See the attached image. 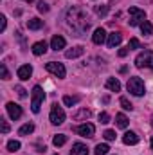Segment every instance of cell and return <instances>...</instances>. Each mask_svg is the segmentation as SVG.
Masks as SVG:
<instances>
[{
  "instance_id": "obj_1",
  "label": "cell",
  "mask_w": 153,
  "mask_h": 155,
  "mask_svg": "<svg viewBox=\"0 0 153 155\" xmlns=\"http://www.w3.org/2000/svg\"><path fill=\"white\" fill-rule=\"evenodd\" d=\"M67 24L72 27V31H76L77 35L86 33L88 27H90L88 16H86V13L81 7H70L67 11Z\"/></svg>"
},
{
  "instance_id": "obj_2",
  "label": "cell",
  "mask_w": 153,
  "mask_h": 155,
  "mask_svg": "<svg viewBox=\"0 0 153 155\" xmlns=\"http://www.w3.org/2000/svg\"><path fill=\"white\" fill-rule=\"evenodd\" d=\"M128 92H132L133 96H137V97H141V96H144L146 94V87H144V81L141 79V78L133 76L128 79Z\"/></svg>"
},
{
  "instance_id": "obj_3",
  "label": "cell",
  "mask_w": 153,
  "mask_h": 155,
  "mask_svg": "<svg viewBox=\"0 0 153 155\" xmlns=\"http://www.w3.org/2000/svg\"><path fill=\"white\" fill-rule=\"evenodd\" d=\"M43 99H45V92H43V88H41L40 85H36V87L33 88V96H31V110H33L34 114L40 112Z\"/></svg>"
},
{
  "instance_id": "obj_4",
  "label": "cell",
  "mask_w": 153,
  "mask_h": 155,
  "mask_svg": "<svg viewBox=\"0 0 153 155\" xmlns=\"http://www.w3.org/2000/svg\"><path fill=\"white\" fill-rule=\"evenodd\" d=\"M135 65L139 69H151L153 71V51H144L135 58Z\"/></svg>"
},
{
  "instance_id": "obj_5",
  "label": "cell",
  "mask_w": 153,
  "mask_h": 155,
  "mask_svg": "<svg viewBox=\"0 0 153 155\" xmlns=\"http://www.w3.org/2000/svg\"><path fill=\"white\" fill-rule=\"evenodd\" d=\"M146 22V13L139 7H130V25L135 27V25H142Z\"/></svg>"
},
{
  "instance_id": "obj_6",
  "label": "cell",
  "mask_w": 153,
  "mask_h": 155,
  "mask_svg": "<svg viewBox=\"0 0 153 155\" xmlns=\"http://www.w3.org/2000/svg\"><path fill=\"white\" fill-rule=\"evenodd\" d=\"M49 119H50V123H52V124H61V123L65 121V112H63V108H61V107H58V105H52Z\"/></svg>"
},
{
  "instance_id": "obj_7",
  "label": "cell",
  "mask_w": 153,
  "mask_h": 155,
  "mask_svg": "<svg viewBox=\"0 0 153 155\" xmlns=\"http://www.w3.org/2000/svg\"><path fill=\"white\" fill-rule=\"evenodd\" d=\"M45 69H47L50 74H54L56 78H65V74H67L63 63H58V61H49V63L45 65Z\"/></svg>"
},
{
  "instance_id": "obj_8",
  "label": "cell",
  "mask_w": 153,
  "mask_h": 155,
  "mask_svg": "<svg viewBox=\"0 0 153 155\" xmlns=\"http://www.w3.org/2000/svg\"><path fill=\"white\" fill-rule=\"evenodd\" d=\"M94 132H96V126L92 123H85V124H79L76 128V134H79L81 137H94Z\"/></svg>"
},
{
  "instance_id": "obj_9",
  "label": "cell",
  "mask_w": 153,
  "mask_h": 155,
  "mask_svg": "<svg viewBox=\"0 0 153 155\" xmlns=\"http://www.w3.org/2000/svg\"><path fill=\"white\" fill-rule=\"evenodd\" d=\"M5 108H7V114H9V117H11L13 121H16V119L22 117V107H20V105H16V103H7Z\"/></svg>"
},
{
  "instance_id": "obj_10",
  "label": "cell",
  "mask_w": 153,
  "mask_h": 155,
  "mask_svg": "<svg viewBox=\"0 0 153 155\" xmlns=\"http://www.w3.org/2000/svg\"><path fill=\"white\" fill-rule=\"evenodd\" d=\"M121 41H122V35H121L119 31H114V33H110V35H108L106 45H108L110 49H114V47H117V45H119Z\"/></svg>"
},
{
  "instance_id": "obj_11",
  "label": "cell",
  "mask_w": 153,
  "mask_h": 155,
  "mask_svg": "<svg viewBox=\"0 0 153 155\" xmlns=\"http://www.w3.org/2000/svg\"><path fill=\"white\" fill-rule=\"evenodd\" d=\"M106 33H105V29L103 27H99V29H96L94 31V35H92V41L96 43V45H101V43H105V40H106Z\"/></svg>"
},
{
  "instance_id": "obj_12",
  "label": "cell",
  "mask_w": 153,
  "mask_h": 155,
  "mask_svg": "<svg viewBox=\"0 0 153 155\" xmlns=\"http://www.w3.org/2000/svg\"><path fill=\"white\" fill-rule=\"evenodd\" d=\"M122 143L128 144V146H133V144L139 143V135H137L135 132H126V134L122 135Z\"/></svg>"
},
{
  "instance_id": "obj_13",
  "label": "cell",
  "mask_w": 153,
  "mask_h": 155,
  "mask_svg": "<svg viewBox=\"0 0 153 155\" xmlns=\"http://www.w3.org/2000/svg\"><path fill=\"white\" fill-rule=\"evenodd\" d=\"M65 45H67V41H65L63 36H60V35H56L54 38L50 40V47L54 51H61V49H65Z\"/></svg>"
},
{
  "instance_id": "obj_14",
  "label": "cell",
  "mask_w": 153,
  "mask_h": 155,
  "mask_svg": "<svg viewBox=\"0 0 153 155\" xmlns=\"http://www.w3.org/2000/svg\"><path fill=\"white\" fill-rule=\"evenodd\" d=\"M16 74H18V78H20L22 81H27V79L31 78V74H33V67H31V65H22Z\"/></svg>"
},
{
  "instance_id": "obj_15",
  "label": "cell",
  "mask_w": 153,
  "mask_h": 155,
  "mask_svg": "<svg viewBox=\"0 0 153 155\" xmlns=\"http://www.w3.org/2000/svg\"><path fill=\"white\" fill-rule=\"evenodd\" d=\"M70 155H88L86 144H83V143H74V144H72V150H70Z\"/></svg>"
},
{
  "instance_id": "obj_16",
  "label": "cell",
  "mask_w": 153,
  "mask_h": 155,
  "mask_svg": "<svg viewBox=\"0 0 153 155\" xmlns=\"http://www.w3.org/2000/svg\"><path fill=\"white\" fill-rule=\"evenodd\" d=\"M83 52H85V49H83V47H72V49H69V51L65 52V58H69V60H74V58L83 56Z\"/></svg>"
},
{
  "instance_id": "obj_17",
  "label": "cell",
  "mask_w": 153,
  "mask_h": 155,
  "mask_svg": "<svg viewBox=\"0 0 153 155\" xmlns=\"http://www.w3.org/2000/svg\"><path fill=\"white\" fill-rule=\"evenodd\" d=\"M31 51H33V54H34V56H41V54H45V52H47V43H45V41H36V43L33 45V49H31Z\"/></svg>"
},
{
  "instance_id": "obj_18",
  "label": "cell",
  "mask_w": 153,
  "mask_h": 155,
  "mask_svg": "<svg viewBox=\"0 0 153 155\" xmlns=\"http://www.w3.org/2000/svg\"><path fill=\"white\" fill-rule=\"evenodd\" d=\"M41 27H43V20H40V18H31V20H27V29L38 31Z\"/></svg>"
},
{
  "instance_id": "obj_19",
  "label": "cell",
  "mask_w": 153,
  "mask_h": 155,
  "mask_svg": "<svg viewBox=\"0 0 153 155\" xmlns=\"http://www.w3.org/2000/svg\"><path fill=\"white\" fill-rule=\"evenodd\" d=\"M106 88L112 90V92H119V90H121V83H119V79H115V78H108V79H106Z\"/></svg>"
},
{
  "instance_id": "obj_20",
  "label": "cell",
  "mask_w": 153,
  "mask_h": 155,
  "mask_svg": "<svg viewBox=\"0 0 153 155\" xmlns=\"http://www.w3.org/2000/svg\"><path fill=\"white\" fill-rule=\"evenodd\" d=\"M33 132H34V124H33V123H27V124L20 126V130H18L20 135H29V134H33Z\"/></svg>"
},
{
  "instance_id": "obj_21",
  "label": "cell",
  "mask_w": 153,
  "mask_h": 155,
  "mask_svg": "<svg viewBox=\"0 0 153 155\" xmlns=\"http://www.w3.org/2000/svg\"><path fill=\"white\" fill-rule=\"evenodd\" d=\"M115 121H117V126H119V128H126L128 123H130L128 117L124 116V114H117V116H115Z\"/></svg>"
},
{
  "instance_id": "obj_22",
  "label": "cell",
  "mask_w": 153,
  "mask_h": 155,
  "mask_svg": "<svg viewBox=\"0 0 153 155\" xmlns=\"http://www.w3.org/2000/svg\"><path fill=\"white\" fill-rule=\"evenodd\" d=\"M67 143V135H63V134H58V135H54V139H52V144L54 146H63Z\"/></svg>"
},
{
  "instance_id": "obj_23",
  "label": "cell",
  "mask_w": 153,
  "mask_h": 155,
  "mask_svg": "<svg viewBox=\"0 0 153 155\" xmlns=\"http://www.w3.org/2000/svg\"><path fill=\"white\" fill-rule=\"evenodd\" d=\"M90 114H92V112H90L88 108H81L77 114H74V119H76V121H81V119H88V117H90Z\"/></svg>"
},
{
  "instance_id": "obj_24",
  "label": "cell",
  "mask_w": 153,
  "mask_h": 155,
  "mask_svg": "<svg viewBox=\"0 0 153 155\" xmlns=\"http://www.w3.org/2000/svg\"><path fill=\"white\" fill-rule=\"evenodd\" d=\"M141 31H142V35H146V36H150V35H153V25L146 20L142 25H141Z\"/></svg>"
},
{
  "instance_id": "obj_25",
  "label": "cell",
  "mask_w": 153,
  "mask_h": 155,
  "mask_svg": "<svg viewBox=\"0 0 153 155\" xmlns=\"http://www.w3.org/2000/svg\"><path fill=\"white\" fill-rule=\"evenodd\" d=\"M108 150H110V146H108V144H97V146H96V150H94V153H96V155H106V153H108Z\"/></svg>"
},
{
  "instance_id": "obj_26",
  "label": "cell",
  "mask_w": 153,
  "mask_h": 155,
  "mask_svg": "<svg viewBox=\"0 0 153 155\" xmlns=\"http://www.w3.org/2000/svg\"><path fill=\"white\" fill-rule=\"evenodd\" d=\"M77 101H79V97H76V96H65V97H63V103H65L67 107H74Z\"/></svg>"
},
{
  "instance_id": "obj_27",
  "label": "cell",
  "mask_w": 153,
  "mask_h": 155,
  "mask_svg": "<svg viewBox=\"0 0 153 155\" xmlns=\"http://www.w3.org/2000/svg\"><path fill=\"white\" fill-rule=\"evenodd\" d=\"M96 15H99V16H105L106 13H108V5H96Z\"/></svg>"
},
{
  "instance_id": "obj_28",
  "label": "cell",
  "mask_w": 153,
  "mask_h": 155,
  "mask_svg": "<svg viewBox=\"0 0 153 155\" xmlns=\"http://www.w3.org/2000/svg\"><path fill=\"white\" fill-rule=\"evenodd\" d=\"M119 103H121V107H122L124 110H133V105H132L126 97H121V99H119Z\"/></svg>"
},
{
  "instance_id": "obj_29",
  "label": "cell",
  "mask_w": 153,
  "mask_h": 155,
  "mask_svg": "<svg viewBox=\"0 0 153 155\" xmlns=\"http://www.w3.org/2000/svg\"><path fill=\"white\" fill-rule=\"evenodd\" d=\"M7 150L9 152H18L20 150V143L18 141H9L7 143Z\"/></svg>"
},
{
  "instance_id": "obj_30",
  "label": "cell",
  "mask_w": 153,
  "mask_h": 155,
  "mask_svg": "<svg viewBox=\"0 0 153 155\" xmlns=\"http://www.w3.org/2000/svg\"><path fill=\"white\" fill-rule=\"evenodd\" d=\"M0 72H2V79H9V71H7V67H5V63H0Z\"/></svg>"
},
{
  "instance_id": "obj_31",
  "label": "cell",
  "mask_w": 153,
  "mask_h": 155,
  "mask_svg": "<svg viewBox=\"0 0 153 155\" xmlns=\"http://www.w3.org/2000/svg\"><path fill=\"white\" fill-rule=\"evenodd\" d=\"M139 47H141V43H139V40H137V38H132V40H130V43H128V49H130V51L139 49Z\"/></svg>"
},
{
  "instance_id": "obj_32",
  "label": "cell",
  "mask_w": 153,
  "mask_h": 155,
  "mask_svg": "<svg viewBox=\"0 0 153 155\" xmlns=\"http://www.w3.org/2000/svg\"><path fill=\"white\" fill-rule=\"evenodd\" d=\"M103 135H105V139H106V141H114V139H115V132H114V130H106Z\"/></svg>"
},
{
  "instance_id": "obj_33",
  "label": "cell",
  "mask_w": 153,
  "mask_h": 155,
  "mask_svg": "<svg viewBox=\"0 0 153 155\" xmlns=\"http://www.w3.org/2000/svg\"><path fill=\"white\" fill-rule=\"evenodd\" d=\"M38 11L40 13H47V11H49V5H47L43 0H40L38 2Z\"/></svg>"
},
{
  "instance_id": "obj_34",
  "label": "cell",
  "mask_w": 153,
  "mask_h": 155,
  "mask_svg": "<svg viewBox=\"0 0 153 155\" xmlns=\"http://www.w3.org/2000/svg\"><path fill=\"white\" fill-rule=\"evenodd\" d=\"M99 121H101L103 124H106V123H110V116H108L106 112H101V114H99Z\"/></svg>"
},
{
  "instance_id": "obj_35",
  "label": "cell",
  "mask_w": 153,
  "mask_h": 155,
  "mask_svg": "<svg viewBox=\"0 0 153 155\" xmlns=\"http://www.w3.org/2000/svg\"><path fill=\"white\" fill-rule=\"evenodd\" d=\"M0 126H2V134H7V132H9V124H7V121L0 119Z\"/></svg>"
},
{
  "instance_id": "obj_36",
  "label": "cell",
  "mask_w": 153,
  "mask_h": 155,
  "mask_svg": "<svg viewBox=\"0 0 153 155\" xmlns=\"http://www.w3.org/2000/svg\"><path fill=\"white\" fill-rule=\"evenodd\" d=\"M5 25H7V20H5V16L2 15V16H0V31H5Z\"/></svg>"
},
{
  "instance_id": "obj_37",
  "label": "cell",
  "mask_w": 153,
  "mask_h": 155,
  "mask_svg": "<svg viewBox=\"0 0 153 155\" xmlns=\"http://www.w3.org/2000/svg\"><path fill=\"white\" fill-rule=\"evenodd\" d=\"M16 92H18L20 97H25V96H27V90H25L24 87H16Z\"/></svg>"
},
{
  "instance_id": "obj_38",
  "label": "cell",
  "mask_w": 153,
  "mask_h": 155,
  "mask_svg": "<svg viewBox=\"0 0 153 155\" xmlns=\"http://www.w3.org/2000/svg\"><path fill=\"white\" fill-rule=\"evenodd\" d=\"M128 52H130V49H128V47H124V49H121V51H119V56H121V58H124Z\"/></svg>"
},
{
  "instance_id": "obj_39",
  "label": "cell",
  "mask_w": 153,
  "mask_h": 155,
  "mask_svg": "<svg viewBox=\"0 0 153 155\" xmlns=\"http://www.w3.org/2000/svg\"><path fill=\"white\" fill-rule=\"evenodd\" d=\"M24 2H27V4H31V2H33V0H24Z\"/></svg>"
},
{
  "instance_id": "obj_40",
  "label": "cell",
  "mask_w": 153,
  "mask_h": 155,
  "mask_svg": "<svg viewBox=\"0 0 153 155\" xmlns=\"http://www.w3.org/2000/svg\"><path fill=\"white\" fill-rule=\"evenodd\" d=\"M151 150H153V137H151Z\"/></svg>"
},
{
  "instance_id": "obj_41",
  "label": "cell",
  "mask_w": 153,
  "mask_h": 155,
  "mask_svg": "<svg viewBox=\"0 0 153 155\" xmlns=\"http://www.w3.org/2000/svg\"><path fill=\"white\" fill-rule=\"evenodd\" d=\"M151 126H153V116H151Z\"/></svg>"
}]
</instances>
